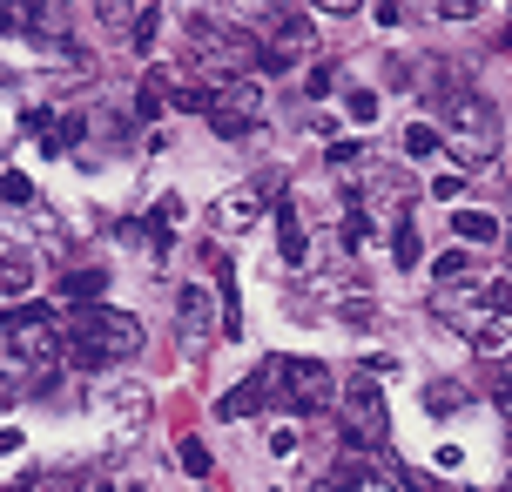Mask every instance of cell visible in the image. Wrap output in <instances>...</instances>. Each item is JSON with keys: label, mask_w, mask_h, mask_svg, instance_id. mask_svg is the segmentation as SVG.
<instances>
[{"label": "cell", "mask_w": 512, "mask_h": 492, "mask_svg": "<svg viewBox=\"0 0 512 492\" xmlns=\"http://www.w3.org/2000/svg\"><path fill=\"white\" fill-rule=\"evenodd\" d=\"M61 337H68L75 371H115L142 351V324L128 311H108V304H75V317H61Z\"/></svg>", "instance_id": "obj_1"}, {"label": "cell", "mask_w": 512, "mask_h": 492, "mask_svg": "<svg viewBox=\"0 0 512 492\" xmlns=\"http://www.w3.org/2000/svg\"><path fill=\"white\" fill-rule=\"evenodd\" d=\"M432 108H438V135H445V149H452V162H459L465 176H479V169L499 162V108L486 95L445 88Z\"/></svg>", "instance_id": "obj_2"}, {"label": "cell", "mask_w": 512, "mask_h": 492, "mask_svg": "<svg viewBox=\"0 0 512 492\" xmlns=\"http://www.w3.org/2000/svg\"><path fill=\"white\" fill-rule=\"evenodd\" d=\"M337 412H344V445H351V452H384V439H391V412H384V391H378L371 371H351V378H344Z\"/></svg>", "instance_id": "obj_3"}, {"label": "cell", "mask_w": 512, "mask_h": 492, "mask_svg": "<svg viewBox=\"0 0 512 492\" xmlns=\"http://www.w3.org/2000/svg\"><path fill=\"white\" fill-rule=\"evenodd\" d=\"M189 48H196V68H203L216 88H230V81L250 75V34H230L223 21H196L189 27Z\"/></svg>", "instance_id": "obj_4"}, {"label": "cell", "mask_w": 512, "mask_h": 492, "mask_svg": "<svg viewBox=\"0 0 512 492\" xmlns=\"http://www.w3.org/2000/svg\"><path fill=\"white\" fill-rule=\"evenodd\" d=\"M270 364V378H277V398H290L297 412H331L337 405V378H331V364H317V358H263Z\"/></svg>", "instance_id": "obj_5"}, {"label": "cell", "mask_w": 512, "mask_h": 492, "mask_svg": "<svg viewBox=\"0 0 512 492\" xmlns=\"http://www.w3.org/2000/svg\"><path fill=\"white\" fill-rule=\"evenodd\" d=\"M216 331H223V304L209 297V284H182L176 290V337L189 358H203L209 344H216Z\"/></svg>", "instance_id": "obj_6"}, {"label": "cell", "mask_w": 512, "mask_h": 492, "mask_svg": "<svg viewBox=\"0 0 512 492\" xmlns=\"http://www.w3.org/2000/svg\"><path fill=\"white\" fill-rule=\"evenodd\" d=\"M310 54H317V27L304 21V14H270V27H263V68H304Z\"/></svg>", "instance_id": "obj_7"}, {"label": "cell", "mask_w": 512, "mask_h": 492, "mask_svg": "<svg viewBox=\"0 0 512 492\" xmlns=\"http://www.w3.org/2000/svg\"><path fill=\"white\" fill-rule=\"evenodd\" d=\"M256 122H263V88H256L250 75L243 81H230V88H216V102H209V129L216 135H250Z\"/></svg>", "instance_id": "obj_8"}, {"label": "cell", "mask_w": 512, "mask_h": 492, "mask_svg": "<svg viewBox=\"0 0 512 492\" xmlns=\"http://www.w3.org/2000/svg\"><path fill=\"white\" fill-rule=\"evenodd\" d=\"M256 209H263V189H256V182H236V189H223V196H216L209 223H216L223 236H243L256 223Z\"/></svg>", "instance_id": "obj_9"}, {"label": "cell", "mask_w": 512, "mask_h": 492, "mask_svg": "<svg viewBox=\"0 0 512 492\" xmlns=\"http://www.w3.org/2000/svg\"><path fill=\"white\" fill-rule=\"evenodd\" d=\"M277 250L290 270H310V230H304V209L290 203V196L277 203Z\"/></svg>", "instance_id": "obj_10"}, {"label": "cell", "mask_w": 512, "mask_h": 492, "mask_svg": "<svg viewBox=\"0 0 512 492\" xmlns=\"http://www.w3.org/2000/svg\"><path fill=\"white\" fill-rule=\"evenodd\" d=\"M270 398H277V378H270V364H256L250 385H236V391H223V398H216V412H223V418H250V412H263Z\"/></svg>", "instance_id": "obj_11"}, {"label": "cell", "mask_w": 512, "mask_h": 492, "mask_svg": "<svg viewBox=\"0 0 512 492\" xmlns=\"http://www.w3.org/2000/svg\"><path fill=\"white\" fill-rule=\"evenodd\" d=\"M95 405H102V412H115L122 425H142V418H149V391L135 385V378H128V385H122V378H108V385L95 391Z\"/></svg>", "instance_id": "obj_12"}, {"label": "cell", "mask_w": 512, "mask_h": 492, "mask_svg": "<svg viewBox=\"0 0 512 492\" xmlns=\"http://www.w3.org/2000/svg\"><path fill=\"white\" fill-rule=\"evenodd\" d=\"M452 236H459V243H472V250H486V243H499V236H506V223H499L492 209H452Z\"/></svg>", "instance_id": "obj_13"}, {"label": "cell", "mask_w": 512, "mask_h": 492, "mask_svg": "<svg viewBox=\"0 0 512 492\" xmlns=\"http://www.w3.org/2000/svg\"><path fill=\"white\" fill-rule=\"evenodd\" d=\"M438 284H486V270H479V257H472V243L465 250H445V257L432 263Z\"/></svg>", "instance_id": "obj_14"}, {"label": "cell", "mask_w": 512, "mask_h": 492, "mask_svg": "<svg viewBox=\"0 0 512 492\" xmlns=\"http://www.w3.org/2000/svg\"><path fill=\"white\" fill-rule=\"evenodd\" d=\"M182 216H189V209H182V196H162V203H155V216H149L155 257H169V243H176V223H182Z\"/></svg>", "instance_id": "obj_15"}, {"label": "cell", "mask_w": 512, "mask_h": 492, "mask_svg": "<svg viewBox=\"0 0 512 492\" xmlns=\"http://www.w3.org/2000/svg\"><path fill=\"white\" fill-rule=\"evenodd\" d=\"M331 492H378V472L364 466L358 452L351 459H337V472H331Z\"/></svg>", "instance_id": "obj_16"}, {"label": "cell", "mask_w": 512, "mask_h": 492, "mask_svg": "<svg viewBox=\"0 0 512 492\" xmlns=\"http://www.w3.org/2000/svg\"><path fill=\"white\" fill-rule=\"evenodd\" d=\"M61 290H68L75 304H95V297L108 290V270H68V277H61Z\"/></svg>", "instance_id": "obj_17"}, {"label": "cell", "mask_w": 512, "mask_h": 492, "mask_svg": "<svg viewBox=\"0 0 512 492\" xmlns=\"http://www.w3.org/2000/svg\"><path fill=\"white\" fill-rule=\"evenodd\" d=\"M438 149H445V135H438V122H411V129H405V156H411V162L438 156Z\"/></svg>", "instance_id": "obj_18"}, {"label": "cell", "mask_w": 512, "mask_h": 492, "mask_svg": "<svg viewBox=\"0 0 512 492\" xmlns=\"http://www.w3.org/2000/svg\"><path fill=\"white\" fill-rule=\"evenodd\" d=\"M27 284H34V257L7 243V304H21V290H27Z\"/></svg>", "instance_id": "obj_19"}, {"label": "cell", "mask_w": 512, "mask_h": 492, "mask_svg": "<svg viewBox=\"0 0 512 492\" xmlns=\"http://www.w3.org/2000/svg\"><path fill=\"white\" fill-rule=\"evenodd\" d=\"M95 14H102L108 34H128V21L142 14V0H95Z\"/></svg>", "instance_id": "obj_20"}, {"label": "cell", "mask_w": 512, "mask_h": 492, "mask_svg": "<svg viewBox=\"0 0 512 492\" xmlns=\"http://www.w3.org/2000/svg\"><path fill=\"white\" fill-rule=\"evenodd\" d=\"M344 115H351L358 129H371V122H378L384 108H378V95H371V88H351V95H344Z\"/></svg>", "instance_id": "obj_21"}, {"label": "cell", "mask_w": 512, "mask_h": 492, "mask_svg": "<svg viewBox=\"0 0 512 492\" xmlns=\"http://www.w3.org/2000/svg\"><path fill=\"white\" fill-rule=\"evenodd\" d=\"M176 459H182V472H196V479H209V466H216L203 439H176Z\"/></svg>", "instance_id": "obj_22"}, {"label": "cell", "mask_w": 512, "mask_h": 492, "mask_svg": "<svg viewBox=\"0 0 512 492\" xmlns=\"http://www.w3.org/2000/svg\"><path fill=\"white\" fill-rule=\"evenodd\" d=\"M324 162H331L337 176H358V162H364V142H331V149H324Z\"/></svg>", "instance_id": "obj_23"}, {"label": "cell", "mask_w": 512, "mask_h": 492, "mask_svg": "<svg viewBox=\"0 0 512 492\" xmlns=\"http://www.w3.org/2000/svg\"><path fill=\"white\" fill-rule=\"evenodd\" d=\"M391 263H398V270H411V263H418V230H411V223H398V230H391Z\"/></svg>", "instance_id": "obj_24"}, {"label": "cell", "mask_w": 512, "mask_h": 492, "mask_svg": "<svg viewBox=\"0 0 512 492\" xmlns=\"http://www.w3.org/2000/svg\"><path fill=\"white\" fill-rule=\"evenodd\" d=\"M459 405H465V391H459V385H432V391H425V412H438V418L459 412Z\"/></svg>", "instance_id": "obj_25"}, {"label": "cell", "mask_w": 512, "mask_h": 492, "mask_svg": "<svg viewBox=\"0 0 512 492\" xmlns=\"http://www.w3.org/2000/svg\"><path fill=\"white\" fill-rule=\"evenodd\" d=\"M135 115H142V122H155V115H162V75L142 81V95H135Z\"/></svg>", "instance_id": "obj_26"}, {"label": "cell", "mask_w": 512, "mask_h": 492, "mask_svg": "<svg viewBox=\"0 0 512 492\" xmlns=\"http://www.w3.org/2000/svg\"><path fill=\"white\" fill-rule=\"evenodd\" d=\"M0 189H7V209H21V203H34V182H27L21 169H7V182H0Z\"/></svg>", "instance_id": "obj_27"}, {"label": "cell", "mask_w": 512, "mask_h": 492, "mask_svg": "<svg viewBox=\"0 0 512 492\" xmlns=\"http://www.w3.org/2000/svg\"><path fill=\"white\" fill-rule=\"evenodd\" d=\"M438 14L445 21H472V14H486V0H438Z\"/></svg>", "instance_id": "obj_28"}, {"label": "cell", "mask_w": 512, "mask_h": 492, "mask_svg": "<svg viewBox=\"0 0 512 492\" xmlns=\"http://www.w3.org/2000/svg\"><path fill=\"white\" fill-rule=\"evenodd\" d=\"M297 445H304V432H297V425H283V432H270V452H277V459H290Z\"/></svg>", "instance_id": "obj_29"}, {"label": "cell", "mask_w": 512, "mask_h": 492, "mask_svg": "<svg viewBox=\"0 0 512 492\" xmlns=\"http://www.w3.org/2000/svg\"><path fill=\"white\" fill-rule=\"evenodd\" d=\"M459 189H465V169H452V176H432V196H438V203H452Z\"/></svg>", "instance_id": "obj_30"}, {"label": "cell", "mask_w": 512, "mask_h": 492, "mask_svg": "<svg viewBox=\"0 0 512 492\" xmlns=\"http://www.w3.org/2000/svg\"><path fill=\"white\" fill-rule=\"evenodd\" d=\"M398 486H405V492H445L432 472H398Z\"/></svg>", "instance_id": "obj_31"}, {"label": "cell", "mask_w": 512, "mask_h": 492, "mask_svg": "<svg viewBox=\"0 0 512 492\" xmlns=\"http://www.w3.org/2000/svg\"><path fill=\"white\" fill-rule=\"evenodd\" d=\"M304 88H310V95H331V88H337V68H310Z\"/></svg>", "instance_id": "obj_32"}, {"label": "cell", "mask_w": 512, "mask_h": 492, "mask_svg": "<svg viewBox=\"0 0 512 492\" xmlns=\"http://www.w3.org/2000/svg\"><path fill=\"white\" fill-rule=\"evenodd\" d=\"M486 297H492V311H499V317H512V284H486Z\"/></svg>", "instance_id": "obj_33"}, {"label": "cell", "mask_w": 512, "mask_h": 492, "mask_svg": "<svg viewBox=\"0 0 512 492\" xmlns=\"http://www.w3.org/2000/svg\"><path fill=\"white\" fill-rule=\"evenodd\" d=\"M310 7H317V14H358L364 0H310Z\"/></svg>", "instance_id": "obj_34"}, {"label": "cell", "mask_w": 512, "mask_h": 492, "mask_svg": "<svg viewBox=\"0 0 512 492\" xmlns=\"http://www.w3.org/2000/svg\"><path fill=\"white\" fill-rule=\"evenodd\" d=\"M492 398H499V412H512V371L499 378V385H492Z\"/></svg>", "instance_id": "obj_35"}, {"label": "cell", "mask_w": 512, "mask_h": 492, "mask_svg": "<svg viewBox=\"0 0 512 492\" xmlns=\"http://www.w3.org/2000/svg\"><path fill=\"white\" fill-rule=\"evenodd\" d=\"M236 7H243V14H270L277 0H236Z\"/></svg>", "instance_id": "obj_36"}, {"label": "cell", "mask_w": 512, "mask_h": 492, "mask_svg": "<svg viewBox=\"0 0 512 492\" xmlns=\"http://www.w3.org/2000/svg\"><path fill=\"white\" fill-rule=\"evenodd\" d=\"M506 216H512V182H506Z\"/></svg>", "instance_id": "obj_37"}, {"label": "cell", "mask_w": 512, "mask_h": 492, "mask_svg": "<svg viewBox=\"0 0 512 492\" xmlns=\"http://www.w3.org/2000/svg\"><path fill=\"white\" fill-rule=\"evenodd\" d=\"M41 7H68V0H41Z\"/></svg>", "instance_id": "obj_38"}, {"label": "cell", "mask_w": 512, "mask_h": 492, "mask_svg": "<svg viewBox=\"0 0 512 492\" xmlns=\"http://www.w3.org/2000/svg\"><path fill=\"white\" fill-rule=\"evenodd\" d=\"M506 48H512V21H506Z\"/></svg>", "instance_id": "obj_39"}, {"label": "cell", "mask_w": 512, "mask_h": 492, "mask_svg": "<svg viewBox=\"0 0 512 492\" xmlns=\"http://www.w3.org/2000/svg\"><path fill=\"white\" fill-rule=\"evenodd\" d=\"M506 250H512V230H506Z\"/></svg>", "instance_id": "obj_40"}, {"label": "cell", "mask_w": 512, "mask_h": 492, "mask_svg": "<svg viewBox=\"0 0 512 492\" xmlns=\"http://www.w3.org/2000/svg\"><path fill=\"white\" fill-rule=\"evenodd\" d=\"M209 492H216V486H209Z\"/></svg>", "instance_id": "obj_41"}]
</instances>
